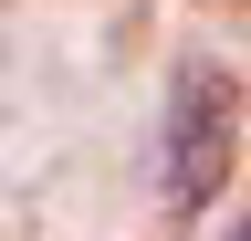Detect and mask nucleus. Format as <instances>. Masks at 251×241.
Returning a JSON list of instances; mask_svg holds the SVG:
<instances>
[{
	"label": "nucleus",
	"instance_id": "nucleus-2",
	"mask_svg": "<svg viewBox=\"0 0 251 241\" xmlns=\"http://www.w3.org/2000/svg\"><path fill=\"white\" fill-rule=\"evenodd\" d=\"M230 241H251V231H230Z\"/></svg>",
	"mask_w": 251,
	"mask_h": 241
},
{
	"label": "nucleus",
	"instance_id": "nucleus-1",
	"mask_svg": "<svg viewBox=\"0 0 251 241\" xmlns=\"http://www.w3.org/2000/svg\"><path fill=\"white\" fill-rule=\"evenodd\" d=\"M230 158H241V84L220 63H178L168 126H157V189H168V210H209L230 189Z\"/></svg>",
	"mask_w": 251,
	"mask_h": 241
}]
</instances>
